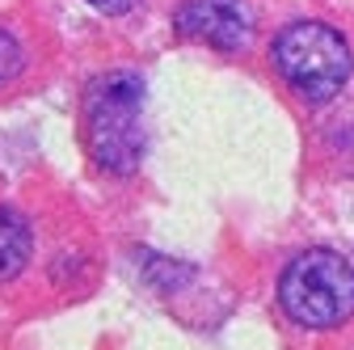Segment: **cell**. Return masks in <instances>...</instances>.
<instances>
[{
  "label": "cell",
  "instance_id": "cell-2",
  "mask_svg": "<svg viewBox=\"0 0 354 350\" xmlns=\"http://www.w3.org/2000/svg\"><path fill=\"white\" fill-rule=\"evenodd\" d=\"M270 64L279 80L304 102H333L350 80V42L325 21H287L270 42Z\"/></svg>",
  "mask_w": 354,
  "mask_h": 350
},
{
  "label": "cell",
  "instance_id": "cell-5",
  "mask_svg": "<svg viewBox=\"0 0 354 350\" xmlns=\"http://www.w3.org/2000/svg\"><path fill=\"white\" fill-rule=\"evenodd\" d=\"M30 249H34L30 224L21 220V215H17L13 207H0V283L26 270Z\"/></svg>",
  "mask_w": 354,
  "mask_h": 350
},
{
  "label": "cell",
  "instance_id": "cell-3",
  "mask_svg": "<svg viewBox=\"0 0 354 350\" xmlns=\"http://www.w3.org/2000/svg\"><path fill=\"white\" fill-rule=\"evenodd\" d=\"M279 304L304 329H337L354 317V266L337 249H304L279 275Z\"/></svg>",
  "mask_w": 354,
  "mask_h": 350
},
{
  "label": "cell",
  "instance_id": "cell-7",
  "mask_svg": "<svg viewBox=\"0 0 354 350\" xmlns=\"http://www.w3.org/2000/svg\"><path fill=\"white\" fill-rule=\"evenodd\" d=\"M88 5H93L97 13H110V17H118V13H131L140 5V0H88Z\"/></svg>",
  "mask_w": 354,
  "mask_h": 350
},
{
  "label": "cell",
  "instance_id": "cell-4",
  "mask_svg": "<svg viewBox=\"0 0 354 350\" xmlns=\"http://www.w3.org/2000/svg\"><path fill=\"white\" fill-rule=\"evenodd\" d=\"M173 30L215 51H241L249 42L253 17L241 0H182L173 13Z\"/></svg>",
  "mask_w": 354,
  "mask_h": 350
},
{
  "label": "cell",
  "instance_id": "cell-6",
  "mask_svg": "<svg viewBox=\"0 0 354 350\" xmlns=\"http://www.w3.org/2000/svg\"><path fill=\"white\" fill-rule=\"evenodd\" d=\"M17 72H21V42H17L5 26H0V84L13 80Z\"/></svg>",
  "mask_w": 354,
  "mask_h": 350
},
{
  "label": "cell",
  "instance_id": "cell-1",
  "mask_svg": "<svg viewBox=\"0 0 354 350\" xmlns=\"http://www.w3.org/2000/svg\"><path fill=\"white\" fill-rule=\"evenodd\" d=\"M84 140L106 173H131L144 160V80L106 72L84 93Z\"/></svg>",
  "mask_w": 354,
  "mask_h": 350
}]
</instances>
